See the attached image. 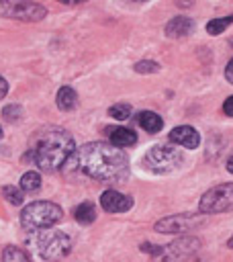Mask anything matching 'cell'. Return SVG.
Returning <instances> with one entry per match:
<instances>
[{
    "mask_svg": "<svg viewBox=\"0 0 233 262\" xmlns=\"http://www.w3.org/2000/svg\"><path fill=\"white\" fill-rule=\"evenodd\" d=\"M74 170L98 182H125L129 178V158L123 149L104 141H90L76 147L69 162Z\"/></svg>",
    "mask_w": 233,
    "mask_h": 262,
    "instance_id": "6da1fadb",
    "label": "cell"
},
{
    "mask_svg": "<svg viewBox=\"0 0 233 262\" xmlns=\"http://www.w3.org/2000/svg\"><path fill=\"white\" fill-rule=\"evenodd\" d=\"M74 151H76L74 137L63 127L51 125L37 131L27 156H31V160L43 172H57L69 162Z\"/></svg>",
    "mask_w": 233,
    "mask_h": 262,
    "instance_id": "7a4b0ae2",
    "label": "cell"
},
{
    "mask_svg": "<svg viewBox=\"0 0 233 262\" xmlns=\"http://www.w3.org/2000/svg\"><path fill=\"white\" fill-rule=\"evenodd\" d=\"M61 207L51 201H35L27 205L20 213V225L29 231H45L51 229L61 219Z\"/></svg>",
    "mask_w": 233,
    "mask_h": 262,
    "instance_id": "3957f363",
    "label": "cell"
},
{
    "mask_svg": "<svg viewBox=\"0 0 233 262\" xmlns=\"http://www.w3.org/2000/svg\"><path fill=\"white\" fill-rule=\"evenodd\" d=\"M182 164V151L174 145H153L143 156V168L153 174H168Z\"/></svg>",
    "mask_w": 233,
    "mask_h": 262,
    "instance_id": "277c9868",
    "label": "cell"
},
{
    "mask_svg": "<svg viewBox=\"0 0 233 262\" xmlns=\"http://www.w3.org/2000/svg\"><path fill=\"white\" fill-rule=\"evenodd\" d=\"M37 248L43 260L57 262L72 252V239L59 229H45L37 239Z\"/></svg>",
    "mask_w": 233,
    "mask_h": 262,
    "instance_id": "5b68a950",
    "label": "cell"
},
{
    "mask_svg": "<svg viewBox=\"0 0 233 262\" xmlns=\"http://www.w3.org/2000/svg\"><path fill=\"white\" fill-rule=\"evenodd\" d=\"M198 209L200 213H206V215L233 211V182L217 184L211 190H206L198 203Z\"/></svg>",
    "mask_w": 233,
    "mask_h": 262,
    "instance_id": "8992f818",
    "label": "cell"
},
{
    "mask_svg": "<svg viewBox=\"0 0 233 262\" xmlns=\"http://www.w3.org/2000/svg\"><path fill=\"white\" fill-rule=\"evenodd\" d=\"M0 16L16 18L25 23H37L47 16V8L35 2H12V0H0Z\"/></svg>",
    "mask_w": 233,
    "mask_h": 262,
    "instance_id": "52a82bcc",
    "label": "cell"
},
{
    "mask_svg": "<svg viewBox=\"0 0 233 262\" xmlns=\"http://www.w3.org/2000/svg\"><path fill=\"white\" fill-rule=\"evenodd\" d=\"M200 223V217L188 215V213H180V215H172V217H164L155 223V231L159 233H182L188 229H194Z\"/></svg>",
    "mask_w": 233,
    "mask_h": 262,
    "instance_id": "ba28073f",
    "label": "cell"
},
{
    "mask_svg": "<svg viewBox=\"0 0 233 262\" xmlns=\"http://www.w3.org/2000/svg\"><path fill=\"white\" fill-rule=\"evenodd\" d=\"M100 207L108 213H123V211H129L133 207V199L119 192V190H104L102 196H100Z\"/></svg>",
    "mask_w": 233,
    "mask_h": 262,
    "instance_id": "9c48e42d",
    "label": "cell"
},
{
    "mask_svg": "<svg viewBox=\"0 0 233 262\" xmlns=\"http://www.w3.org/2000/svg\"><path fill=\"white\" fill-rule=\"evenodd\" d=\"M170 141H172V143H178V145H182V147L194 149V147H198V143H200V135H198V131H196L194 127H190V125H180V127H174V129L170 131Z\"/></svg>",
    "mask_w": 233,
    "mask_h": 262,
    "instance_id": "30bf717a",
    "label": "cell"
},
{
    "mask_svg": "<svg viewBox=\"0 0 233 262\" xmlns=\"http://www.w3.org/2000/svg\"><path fill=\"white\" fill-rule=\"evenodd\" d=\"M194 29V20L188 16H174L168 25H166V35L176 39V37H186L190 35Z\"/></svg>",
    "mask_w": 233,
    "mask_h": 262,
    "instance_id": "8fae6325",
    "label": "cell"
},
{
    "mask_svg": "<svg viewBox=\"0 0 233 262\" xmlns=\"http://www.w3.org/2000/svg\"><path fill=\"white\" fill-rule=\"evenodd\" d=\"M108 137H110V143H112L114 147H119V149L137 143V135H135V131L125 129V127H112V129H108Z\"/></svg>",
    "mask_w": 233,
    "mask_h": 262,
    "instance_id": "7c38bea8",
    "label": "cell"
},
{
    "mask_svg": "<svg viewBox=\"0 0 233 262\" xmlns=\"http://www.w3.org/2000/svg\"><path fill=\"white\" fill-rule=\"evenodd\" d=\"M198 248V239H180V242H174L170 244L168 248H164V256H172V258H182L190 252H194Z\"/></svg>",
    "mask_w": 233,
    "mask_h": 262,
    "instance_id": "4fadbf2b",
    "label": "cell"
},
{
    "mask_svg": "<svg viewBox=\"0 0 233 262\" xmlns=\"http://www.w3.org/2000/svg\"><path fill=\"white\" fill-rule=\"evenodd\" d=\"M137 123H139L147 133H157V131H161V127H164V119H161L157 113H153V111H141L139 117H137Z\"/></svg>",
    "mask_w": 233,
    "mask_h": 262,
    "instance_id": "5bb4252c",
    "label": "cell"
},
{
    "mask_svg": "<svg viewBox=\"0 0 233 262\" xmlns=\"http://www.w3.org/2000/svg\"><path fill=\"white\" fill-rule=\"evenodd\" d=\"M55 102H57V108H59V111H72V108H76V104H78V94H76L74 88L61 86V88L57 90Z\"/></svg>",
    "mask_w": 233,
    "mask_h": 262,
    "instance_id": "9a60e30c",
    "label": "cell"
},
{
    "mask_svg": "<svg viewBox=\"0 0 233 262\" xmlns=\"http://www.w3.org/2000/svg\"><path fill=\"white\" fill-rule=\"evenodd\" d=\"M76 221L82 223V225H90L94 219H96V207L92 203H82L80 207H76V213H74Z\"/></svg>",
    "mask_w": 233,
    "mask_h": 262,
    "instance_id": "2e32d148",
    "label": "cell"
},
{
    "mask_svg": "<svg viewBox=\"0 0 233 262\" xmlns=\"http://www.w3.org/2000/svg\"><path fill=\"white\" fill-rule=\"evenodd\" d=\"M20 188L25 192H37L41 188V176H39V172H35V170L25 172L22 178H20Z\"/></svg>",
    "mask_w": 233,
    "mask_h": 262,
    "instance_id": "e0dca14e",
    "label": "cell"
},
{
    "mask_svg": "<svg viewBox=\"0 0 233 262\" xmlns=\"http://www.w3.org/2000/svg\"><path fill=\"white\" fill-rule=\"evenodd\" d=\"M2 262H31L29 254L16 246H6L2 252Z\"/></svg>",
    "mask_w": 233,
    "mask_h": 262,
    "instance_id": "ac0fdd59",
    "label": "cell"
},
{
    "mask_svg": "<svg viewBox=\"0 0 233 262\" xmlns=\"http://www.w3.org/2000/svg\"><path fill=\"white\" fill-rule=\"evenodd\" d=\"M231 23H233V14L221 16V18H213V20L206 23V33H208V35H221Z\"/></svg>",
    "mask_w": 233,
    "mask_h": 262,
    "instance_id": "d6986e66",
    "label": "cell"
},
{
    "mask_svg": "<svg viewBox=\"0 0 233 262\" xmlns=\"http://www.w3.org/2000/svg\"><path fill=\"white\" fill-rule=\"evenodd\" d=\"M108 115H110L112 119L125 121V119L131 117V104H125V102H121V104H112V106L108 108Z\"/></svg>",
    "mask_w": 233,
    "mask_h": 262,
    "instance_id": "ffe728a7",
    "label": "cell"
},
{
    "mask_svg": "<svg viewBox=\"0 0 233 262\" xmlns=\"http://www.w3.org/2000/svg\"><path fill=\"white\" fill-rule=\"evenodd\" d=\"M2 194H4V199L10 203V205H20L22 203V190H18V188H14V186H4L2 188Z\"/></svg>",
    "mask_w": 233,
    "mask_h": 262,
    "instance_id": "44dd1931",
    "label": "cell"
},
{
    "mask_svg": "<svg viewBox=\"0 0 233 262\" xmlns=\"http://www.w3.org/2000/svg\"><path fill=\"white\" fill-rule=\"evenodd\" d=\"M2 115H4V119H6V121L14 123V121H18V119H20V115H22V108H20L18 104H8V106H4Z\"/></svg>",
    "mask_w": 233,
    "mask_h": 262,
    "instance_id": "7402d4cb",
    "label": "cell"
},
{
    "mask_svg": "<svg viewBox=\"0 0 233 262\" xmlns=\"http://www.w3.org/2000/svg\"><path fill=\"white\" fill-rule=\"evenodd\" d=\"M157 70H159V66L155 61H149V59L135 63V72H139V74H155Z\"/></svg>",
    "mask_w": 233,
    "mask_h": 262,
    "instance_id": "603a6c76",
    "label": "cell"
},
{
    "mask_svg": "<svg viewBox=\"0 0 233 262\" xmlns=\"http://www.w3.org/2000/svg\"><path fill=\"white\" fill-rule=\"evenodd\" d=\"M223 113L227 117H233V96H229L225 102H223Z\"/></svg>",
    "mask_w": 233,
    "mask_h": 262,
    "instance_id": "cb8c5ba5",
    "label": "cell"
},
{
    "mask_svg": "<svg viewBox=\"0 0 233 262\" xmlns=\"http://www.w3.org/2000/svg\"><path fill=\"white\" fill-rule=\"evenodd\" d=\"M225 78H227V82L233 84V57L229 59V63H227V68H225Z\"/></svg>",
    "mask_w": 233,
    "mask_h": 262,
    "instance_id": "d4e9b609",
    "label": "cell"
},
{
    "mask_svg": "<svg viewBox=\"0 0 233 262\" xmlns=\"http://www.w3.org/2000/svg\"><path fill=\"white\" fill-rule=\"evenodd\" d=\"M6 92H8V82L0 76V98H4V96H6Z\"/></svg>",
    "mask_w": 233,
    "mask_h": 262,
    "instance_id": "484cf974",
    "label": "cell"
},
{
    "mask_svg": "<svg viewBox=\"0 0 233 262\" xmlns=\"http://www.w3.org/2000/svg\"><path fill=\"white\" fill-rule=\"evenodd\" d=\"M227 170H229V172L233 174V156H231V158L227 160Z\"/></svg>",
    "mask_w": 233,
    "mask_h": 262,
    "instance_id": "4316f807",
    "label": "cell"
},
{
    "mask_svg": "<svg viewBox=\"0 0 233 262\" xmlns=\"http://www.w3.org/2000/svg\"><path fill=\"white\" fill-rule=\"evenodd\" d=\"M227 246H229V248H233V235H231V239L227 242Z\"/></svg>",
    "mask_w": 233,
    "mask_h": 262,
    "instance_id": "83f0119b",
    "label": "cell"
},
{
    "mask_svg": "<svg viewBox=\"0 0 233 262\" xmlns=\"http://www.w3.org/2000/svg\"><path fill=\"white\" fill-rule=\"evenodd\" d=\"M0 137H2V127H0Z\"/></svg>",
    "mask_w": 233,
    "mask_h": 262,
    "instance_id": "f1b7e54d",
    "label": "cell"
}]
</instances>
